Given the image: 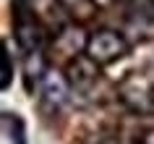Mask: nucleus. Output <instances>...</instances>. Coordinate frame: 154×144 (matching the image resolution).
Instances as JSON below:
<instances>
[{"label":"nucleus","mask_w":154,"mask_h":144,"mask_svg":"<svg viewBox=\"0 0 154 144\" xmlns=\"http://www.w3.org/2000/svg\"><path fill=\"white\" fill-rule=\"evenodd\" d=\"M128 50H131V45L120 32H115V29H97V32L89 34V42H86L84 53L97 66H110L115 60H120L123 55H128Z\"/></svg>","instance_id":"nucleus-1"},{"label":"nucleus","mask_w":154,"mask_h":144,"mask_svg":"<svg viewBox=\"0 0 154 144\" xmlns=\"http://www.w3.org/2000/svg\"><path fill=\"white\" fill-rule=\"evenodd\" d=\"M141 144H154V128H149L144 134V139H141Z\"/></svg>","instance_id":"nucleus-7"},{"label":"nucleus","mask_w":154,"mask_h":144,"mask_svg":"<svg viewBox=\"0 0 154 144\" xmlns=\"http://www.w3.org/2000/svg\"><path fill=\"white\" fill-rule=\"evenodd\" d=\"M120 97L131 110L136 113H154V81L141 76V73H131L120 84Z\"/></svg>","instance_id":"nucleus-2"},{"label":"nucleus","mask_w":154,"mask_h":144,"mask_svg":"<svg viewBox=\"0 0 154 144\" xmlns=\"http://www.w3.org/2000/svg\"><path fill=\"white\" fill-rule=\"evenodd\" d=\"M68 94H71V81L68 76H60L55 71H45L42 73V97L50 107H63L68 102Z\"/></svg>","instance_id":"nucleus-4"},{"label":"nucleus","mask_w":154,"mask_h":144,"mask_svg":"<svg viewBox=\"0 0 154 144\" xmlns=\"http://www.w3.org/2000/svg\"><path fill=\"white\" fill-rule=\"evenodd\" d=\"M11 81H13V66H11V50H8V45H5V47H3V84H0V87L8 89Z\"/></svg>","instance_id":"nucleus-6"},{"label":"nucleus","mask_w":154,"mask_h":144,"mask_svg":"<svg viewBox=\"0 0 154 144\" xmlns=\"http://www.w3.org/2000/svg\"><path fill=\"white\" fill-rule=\"evenodd\" d=\"M128 24L138 32H154V0H128Z\"/></svg>","instance_id":"nucleus-5"},{"label":"nucleus","mask_w":154,"mask_h":144,"mask_svg":"<svg viewBox=\"0 0 154 144\" xmlns=\"http://www.w3.org/2000/svg\"><path fill=\"white\" fill-rule=\"evenodd\" d=\"M16 42L26 55L39 53L42 42H45V29H42L39 18L26 5H16Z\"/></svg>","instance_id":"nucleus-3"}]
</instances>
